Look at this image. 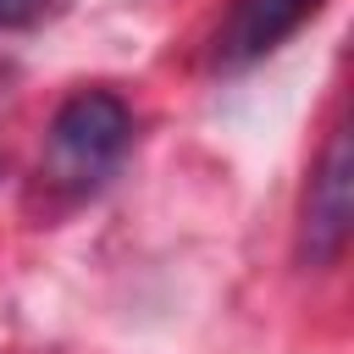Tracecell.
<instances>
[{
  "label": "cell",
  "instance_id": "3",
  "mask_svg": "<svg viewBox=\"0 0 354 354\" xmlns=\"http://www.w3.org/2000/svg\"><path fill=\"white\" fill-rule=\"evenodd\" d=\"M321 0H232L216 39H210V61L221 72H243L260 55H271L304 17H315Z\"/></svg>",
  "mask_w": 354,
  "mask_h": 354
},
{
  "label": "cell",
  "instance_id": "2",
  "mask_svg": "<svg viewBox=\"0 0 354 354\" xmlns=\"http://www.w3.org/2000/svg\"><path fill=\"white\" fill-rule=\"evenodd\" d=\"M348 232H354V149H348V133L337 127L304 188V221H299L304 266H337L348 249Z\"/></svg>",
  "mask_w": 354,
  "mask_h": 354
},
{
  "label": "cell",
  "instance_id": "4",
  "mask_svg": "<svg viewBox=\"0 0 354 354\" xmlns=\"http://www.w3.org/2000/svg\"><path fill=\"white\" fill-rule=\"evenodd\" d=\"M44 11V0H0V28H17V22H33Z\"/></svg>",
  "mask_w": 354,
  "mask_h": 354
},
{
  "label": "cell",
  "instance_id": "1",
  "mask_svg": "<svg viewBox=\"0 0 354 354\" xmlns=\"http://www.w3.org/2000/svg\"><path fill=\"white\" fill-rule=\"evenodd\" d=\"M133 144V111L122 105V94L111 88H83L72 94L44 138V171L50 183L88 194L111 177V166L122 160V149Z\"/></svg>",
  "mask_w": 354,
  "mask_h": 354
}]
</instances>
